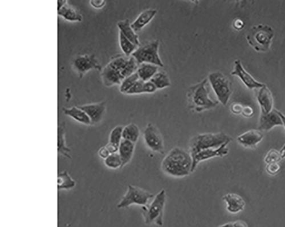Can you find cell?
<instances>
[{
	"mask_svg": "<svg viewBox=\"0 0 285 227\" xmlns=\"http://www.w3.org/2000/svg\"><path fill=\"white\" fill-rule=\"evenodd\" d=\"M192 157L183 149L175 147L168 153L162 162V170L167 175L176 178L188 176L192 173Z\"/></svg>",
	"mask_w": 285,
	"mask_h": 227,
	"instance_id": "6da1fadb",
	"label": "cell"
},
{
	"mask_svg": "<svg viewBox=\"0 0 285 227\" xmlns=\"http://www.w3.org/2000/svg\"><path fill=\"white\" fill-rule=\"evenodd\" d=\"M207 79L189 87L187 100L190 109L200 113L216 107L218 101L212 100L207 87Z\"/></svg>",
	"mask_w": 285,
	"mask_h": 227,
	"instance_id": "7a4b0ae2",
	"label": "cell"
},
{
	"mask_svg": "<svg viewBox=\"0 0 285 227\" xmlns=\"http://www.w3.org/2000/svg\"><path fill=\"white\" fill-rule=\"evenodd\" d=\"M233 141L224 133L201 134L193 137L189 142L190 154L193 157L200 151L209 148H218Z\"/></svg>",
	"mask_w": 285,
	"mask_h": 227,
	"instance_id": "3957f363",
	"label": "cell"
},
{
	"mask_svg": "<svg viewBox=\"0 0 285 227\" xmlns=\"http://www.w3.org/2000/svg\"><path fill=\"white\" fill-rule=\"evenodd\" d=\"M275 31L270 26L258 24L250 28L247 35L248 44L258 53H266L271 47Z\"/></svg>",
	"mask_w": 285,
	"mask_h": 227,
	"instance_id": "277c9868",
	"label": "cell"
},
{
	"mask_svg": "<svg viewBox=\"0 0 285 227\" xmlns=\"http://www.w3.org/2000/svg\"><path fill=\"white\" fill-rule=\"evenodd\" d=\"M167 195L165 190H162L153 198L152 202L148 206H142L141 211L146 225L154 223L160 227L163 226L164 207Z\"/></svg>",
	"mask_w": 285,
	"mask_h": 227,
	"instance_id": "5b68a950",
	"label": "cell"
},
{
	"mask_svg": "<svg viewBox=\"0 0 285 227\" xmlns=\"http://www.w3.org/2000/svg\"><path fill=\"white\" fill-rule=\"evenodd\" d=\"M159 45L158 40L152 41L137 48L131 56L137 61L138 65L148 63L163 67L164 64L159 55Z\"/></svg>",
	"mask_w": 285,
	"mask_h": 227,
	"instance_id": "8992f818",
	"label": "cell"
},
{
	"mask_svg": "<svg viewBox=\"0 0 285 227\" xmlns=\"http://www.w3.org/2000/svg\"><path fill=\"white\" fill-rule=\"evenodd\" d=\"M154 198L153 194L139 187L129 185L128 186L127 192L119 203L117 204L118 208L129 207L133 204L139 206H147L148 201Z\"/></svg>",
	"mask_w": 285,
	"mask_h": 227,
	"instance_id": "52a82bcc",
	"label": "cell"
},
{
	"mask_svg": "<svg viewBox=\"0 0 285 227\" xmlns=\"http://www.w3.org/2000/svg\"><path fill=\"white\" fill-rule=\"evenodd\" d=\"M208 79L218 100L224 106L227 105L232 94L231 85L229 80L220 72L210 73Z\"/></svg>",
	"mask_w": 285,
	"mask_h": 227,
	"instance_id": "ba28073f",
	"label": "cell"
},
{
	"mask_svg": "<svg viewBox=\"0 0 285 227\" xmlns=\"http://www.w3.org/2000/svg\"><path fill=\"white\" fill-rule=\"evenodd\" d=\"M72 66L80 78H82L86 73L92 69H96L100 72L103 69L93 54H84L76 56L72 61Z\"/></svg>",
	"mask_w": 285,
	"mask_h": 227,
	"instance_id": "9c48e42d",
	"label": "cell"
},
{
	"mask_svg": "<svg viewBox=\"0 0 285 227\" xmlns=\"http://www.w3.org/2000/svg\"><path fill=\"white\" fill-rule=\"evenodd\" d=\"M143 138L145 145L152 151L164 154V145L162 135L153 124L148 123L146 126Z\"/></svg>",
	"mask_w": 285,
	"mask_h": 227,
	"instance_id": "30bf717a",
	"label": "cell"
},
{
	"mask_svg": "<svg viewBox=\"0 0 285 227\" xmlns=\"http://www.w3.org/2000/svg\"><path fill=\"white\" fill-rule=\"evenodd\" d=\"M229 144L222 145L218 148H209L197 153L192 157L193 164L192 172L195 170L198 165L204 161L214 158V157H222L227 155L229 153V149L227 145Z\"/></svg>",
	"mask_w": 285,
	"mask_h": 227,
	"instance_id": "8fae6325",
	"label": "cell"
},
{
	"mask_svg": "<svg viewBox=\"0 0 285 227\" xmlns=\"http://www.w3.org/2000/svg\"><path fill=\"white\" fill-rule=\"evenodd\" d=\"M231 75L236 76L242 81L248 89H260L264 86V84L259 83L255 80L249 73H248L243 67L240 60H236L234 65L233 70Z\"/></svg>",
	"mask_w": 285,
	"mask_h": 227,
	"instance_id": "7c38bea8",
	"label": "cell"
},
{
	"mask_svg": "<svg viewBox=\"0 0 285 227\" xmlns=\"http://www.w3.org/2000/svg\"><path fill=\"white\" fill-rule=\"evenodd\" d=\"M89 116L91 124H96L100 123L104 118L106 112L105 102H100L98 103L86 104L78 106Z\"/></svg>",
	"mask_w": 285,
	"mask_h": 227,
	"instance_id": "4fadbf2b",
	"label": "cell"
},
{
	"mask_svg": "<svg viewBox=\"0 0 285 227\" xmlns=\"http://www.w3.org/2000/svg\"><path fill=\"white\" fill-rule=\"evenodd\" d=\"M280 126H283V124L276 110H273L268 114H261L259 121V130L269 131L274 127Z\"/></svg>",
	"mask_w": 285,
	"mask_h": 227,
	"instance_id": "5bb4252c",
	"label": "cell"
},
{
	"mask_svg": "<svg viewBox=\"0 0 285 227\" xmlns=\"http://www.w3.org/2000/svg\"><path fill=\"white\" fill-rule=\"evenodd\" d=\"M263 138L264 134L260 130H251L240 135L237 140L245 148H254L256 147Z\"/></svg>",
	"mask_w": 285,
	"mask_h": 227,
	"instance_id": "9a60e30c",
	"label": "cell"
},
{
	"mask_svg": "<svg viewBox=\"0 0 285 227\" xmlns=\"http://www.w3.org/2000/svg\"><path fill=\"white\" fill-rule=\"evenodd\" d=\"M222 200L226 203V210L231 214L239 213L246 206V202L239 195L228 193L223 196Z\"/></svg>",
	"mask_w": 285,
	"mask_h": 227,
	"instance_id": "2e32d148",
	"label": "cell"
},
{
	"mask_svg": "<svg viewBox=\"0 0 285 227\" xmlns=\"http://www.w3.org/2000/svg\"><path fill=\"white\" fill-rule=\"evenodd\" d=\"M257 100L261 114H268L273 111L274 101L272 93L266 85L259 89Z\"/></svg>",
	"mask_w": 285,
	"mask_h": 227,
	"instance_id": "e0dca14e",
	"label": "cell"
},
{
	"mask_svg": "<svg viewBox=\"0 0 285 227\" xmlns=\"http://www.w3.org/2000/svg\"><path fill=\"white\" fill-rule=\"evenodd\" d=\"M155 9H147L142 12L132 24L131 28L136 33L141 31L146 25H148L153 19L157 14Z\"/></svg>",
	"mask_w": 285,
	"mask_h": 227,
	"instance_id": "ac0fdd59",
	"label": "cell"
},
{
	"mask_svg": "<svg viewBox=\"0 0 285 227\" xmlns=\"http://www.w3.org/2000/svg\"><path fill=\"white\" fill-rule=\"evenodd\" d=\"M135 144L130 141L123 139L121 142H120L118 153L122 160V168L125 167L132 159L135 151Z\"/></svg>",
	"mask_w": 285,
	"mask_h": 227,
	"instance_id": "d6986e66",
	"label": "cell"
},
{
	"mask_svg": "<svg viewBox=\"0 0 285 227\" xmlns=\"http://www.w3.org/2000/svg\"><path fill=\"white\" fill-rule=\"evenodd\" d=\"M63 111L64 114L70 116L76 122L85 124V125H91V124L89 116L79 106H72L70 108H64Z\"/></svg>",
	"mask_w": 285,
	"mask_h": 227,
	"instance_id": "ffe728a7",
	"label": "cell"
},
{
	"mask_svg": "<svg viewBox=\"0 0 285 227\" xmlns=\"http://www.w3.org/2000/svg\"><path fill=\"white\" fill-rule=\"evenodd\" d=\"M65 124L62 123L58 126V152L60 155H63L68 159H71L69 154L71 152V149L67 145L65 137Z\"/></svg>",
	"mask_w": 285,
	"mask_h": 227,
	"instance_id": "44dd1931",
	"label": "cell"
},
{
	"mask_svg": "<svg viewBox=\"0 0 285 227\" xmlns=\"http://www.w3.org/2000/svg\"><path fill=\"white\" fill-rule=\"evenodd\" d=\"M58 15L63 17L65 20L69 21H78L82 20V16L74 7L69 4L68 1L58 10Z\"/></svg>",
	"mask_w": 285,
	"mask_h": 227,
	"instance_id": "7402d4cb",
	"label": "cell"
},
{
	"mask_svg": "<svg viewBox=\"0 0 285 227\" xmlns=\"http://www.w3.org/2000/svg\"><path fill=\"white\" fill-rule=\"evenodd\" d=\"M117 26H118L119 32H122V34L125 35L127 39H129L131 42H133L134 45L137 46L140 45L138 35L137 34V33L134 31L133 28H131L129 20L120 21L117 24Z\"/></svg>",
	"mask_w": 285,
	"mask_h": 227,
	"instance_id": "603a6c76",
	"label": "cell"
},
{
	"mask_svg": "<svg viewBox=\"0 0 285 227\" xmlns=\"http://www.w3.org/2000/svg\"><path fill=\"white\" fill-rule=\"evenodd\" d=\"M158 71V66L142 63L139 65L137 73L139 78L144 82L150 81L153 76Z\"/></svg>",
	"mask_w": 285,
	"mask_h": 227,
	"instance_id": "cb8c5ba5",
	"label": "cell"
},
{
	"mask_svg": "<svg viewBox=\"0 0 285 227\" xmlns=\"http://www.w3.org/2000/svg\"><path fill=\"white\" fill-rule=\"evenodd\" d=\"M76 181L73 179L69 172L65 170L61 172L58 175V190H69L74 188Z\"/></svg>",
	"mask_w": 285,
	"mask_h": 227,
	"instance_id": "d4e9b609",
	"label": "cell"
},
{
	"mask_svg": "<svg viewBox=\"0 0 285 227\" xmlns=\"http://www.w3.org/2000/svg\"><path fill=\"white\" fill-rule=\"evenodd\" d=\"M140 136V130L137 124L130 123L123 127L122 137L124 140L130 141L135 144Z\"/></svg>",
	"mask_w": 285,
	"mask_h": 227,
	"instance_id": "484cf974",
	"label": "cell"
},
{
	"mask_svg": "<svg viewBox=\"0 0 285 227\" xmlns=\"http://www.w3.org/2000/svg\"><path fill=\"white\" fill-rule=\"evenodd\" d=\"M150 81L154 84L157 89H164L171 85L169 77L163 72H157Z\"/></svg>",
	"mask_w": 285,
	"mask_h": 227,
	"instance_id": "4316f807",
	"label": "cell"
},
{
	"mask_svg": "<svg viewBox=\"0 0 285 227\" xmlns=\"http://www.w3.org/2000/svg\"><path fill=\"white\" fill-rule=\"evenodd\" d=\"M119 45L123 53L126 55V57H129L131 55L132 56L134 51L137 49L138 46L134 45L120 32H119Z\"/></svg>",
	"mask_w": 285,
	"mask_h": 227,
	"instance_id": "83f0119b",
	"label": "cell"
},
{
	"mask_svg": "<svg viewBox=\"0 0 285 227\" xmlns=\"http://www.w3.org/2000/svg\"><path fill=\"white\" fill-rule=\"evenodd\" d=\"M140 79L137 72L133 73V75L127 77V78L124 79L122 83L120 84L119 87L120 92L126 94L127 91H129Z\"/></svg>",
	"mask_w": 285,
	"mask_h": 227,
	"instance_id": "f1b7e54d",
	"label": "cell"
},
{
	"mask_svg": "<svg viewBox=\"0 0 285 227\" xmlns=\"http://www.w3.org/2000/svg\"><path fill=\"white\" fill-rule=\"evenodd\" d=\"M105 166L109 169L117 170L122 168V162L118 152L112 153L104 161Z\"/></svg>",
	"mask_w": 285,
	"mask_h": 227,
	"instance_id": "f546056e",
	"label": "cell"
},
{
	"mask_svg": "<svg viewBox=\"0 0 285 227\" xmlns=\"http://www.w3.org/2000/svg\"><path fill=\"white\" fill-rule=\"evenodd\" d=\"M123 126H118L111 130L109 136V143L119 147L120 142L123 140Z\"/></svg>",
	"mask_w": 285,
	"mask_h": 227,
	"instance_id": "4dcf8cb0",
	"label": "cell"
},
{
	"mask_svg": "<svg viewBox=\"0 0 285 227\" xmlns=\"http://www.w3.org/2000/svg\"><path fill=\"white\" fill-rule=\"evenodd\" d=\"M281 160L282 158H281L280 152L275 149H270L266 155L264 159L266 164L279 163Z\"/></svg>",
	"mask_w": 285,
	"mask_h": 227,
	"instance_id": "1f68e13d",
	"label": "cell"
},
{
	"mask_svg": "<svg viewBox=\"0 0 285 227\" xmlns=\"http://www.w3.org/2000/svg\"><path fill=\"white\" fill-rule=\"evenodd\" d=\"M144 82L140 79L134 84V85L127 91L126 94L133 95L144 93Z\"/></svg>",
	"mask_w": 285,
	"mask_h": 227,
	"instance_id": "d6a6232c",
	"label": "cell"
},
{
	"mask_svg": "<svg viewBox=\"0 0 285 227\" xmlns=\"http://www.w3.org/2000/svg\"><path fill=\"white\" fill-rule=\"evenodd\" d=\"M266 170L269 174L275 175L281 170L280 164L279 163L268 164L266 167Z\"/></svg>",
	"mask_w": 285,
	"mask_h": 227,
	"instance_id": "836d02e7",
	"label": "cell"
},
{
	"mask_svg": "<svg viewBox=\"0 0 285 227\" xmlns=\"http://www.w3.org/2000/svg\"><path fill=\"white\" fill-rule=\"evenodd\" d=\"M144 93H153L157 90L156 87L151 81L144 82Z\"/></svg>",
	"mask_w": 285,
	"mask_h": 227,
	"instance_id": "e575fe53",
	"label": "cell"
},
{
	"mask_svg": "<svg viewBox=\"0 0 285 227\" xmlns=\"http://www.w3.org/2000/svg\"><path fill=\"white\" fill-rule=\"evenodd\" d=\"M244 106L239 103L233 104L231 105V112L236 115H239L242 114Z\"/></svg>",
	"mask_w": 285,
	"mask_h": 227,
	"instance_id": "d590c367",
	"label": "cell"
},
{
	"mask_svg": "<svg viewBox=\"0 0 285 227\" xmlns=\"http://www.w3.org/2000/svg\"><path fill=\"white\" fill-rule=\"evenodd\" d=\"M110 155V152H109L108 149L106 146H102V147L99 149L98 155L102 159L105 160Z\"/></svg>",
	"mask_w": 285,
	"mask_h": 227,
	"instance_id": "8d00e7d4",
	"label": "cell"
},
{
	"mask_svg": "<svg viewBox=\"0 0 285 227\" xmlns=\"http://www.w3.org/2000/svg\"><path fill=\"white\" fill-rule=\"evenodd\" d=\"M254 114V110L250 106H244L242 115L247 117V118H250Z\"/></svg>",
	"mask_w": 285,
	"mask_h": 227,
	"instance_id": "74e56055",
	"label": "cell"
},
{
	"mask_svg": "<svg viewBox=\"0 0 285 227\" xmlns=\"http://www.w3.org/2000/svg\"><path fill=\"white\" fill-rule=\"evenodd\" d=\"M90 3L94 8L100 9L105 6L106 1L104 0H91Z\"/></svg>",
	"mask_w": 285,
	"mask_h": 227,
	"instance_id": "f35d334b",
	"label": "cell"
},
{
	"mask_svg": "<svg viewBox=\"0 0 285 227\" xmlns=\"http://www.w3.org/2000/svg\"><path fill=\"white\" fill-rule=\"evenodd\" d=\"M244 24L243 21L241 20H236L234 22L233 27L234 28L237 29V30H241L244 27Z\"/></svg>",
	"mask_w": 285,
	"mask_h": 227,
	"instance_id": "ab89813d",
	"label": "cell"
},
{
	"mask_svg": "<svg viewBox=\"0 0 285 227\" xmlns=\"http://www.w3.org/2000/svg\"><path fill=\"white\" fill-rule=\"evenodd\" d=\"M233 224L235 227H248L247 223L243 221H241V220L233 222Z\"/></svg>",
	"mask_w": 285,
	"mask_h": 227,
	"instance_id": "60d3db41",
	"label": "cell"
},
{
	"mask_svg": "<svg viewBox=\"0 0 285 227\" xmlns=\"http://www.w3.org/2000/svg\"><path fill=\"white\" fill-rule=\"evenodd\" d=\"M67 2V0H59V1H58V10L61 9Z\"/></svg>",
	"mask_w": 285,
	"mask_h": 227,
	"instance_id": "b9f144b4",
	"label": "cell"
},
{
	"mask_svg": "<svg viewBox=\"0 0 285 227\" xmlns=\"http://www.w3.org/2000/svg\"><path fill=\"white\" fill-rule=\"evenodd\" d=\"M276 111L277 113L279 114V115H280L281 120H282L283 126H284L285 129V115L284 114H283L281 112L277 111V110H276Z\"/></svg>",
	"mask_w": 285,
	"mask_h": 227,
	"instance_id": "7bdbcfd3",
	"label": "cell"
},
{
	"mask_svg": "<svg viewBox=\"0 0 285 227\" xmlns=\"http://www.w3.org/2000/svg\"><path fill=\"white\" fill-rule=\"evenodd\" d=\"M280 153L281 158H282V159H284L285 157V143L283 146V148L280 150Z\"/></svg>",
	"mask_w": 285,
	"mask_h": 227,
	"instance_id": "ee69618b",
	"label": "cell"
},
{
	"mask_svg": "<svg viewBox=\"0 0 285 227\" xmlns=\"http://www.w3.org/2000/svg\"><path fill=\"white\" fill-rule=\"evenodd\" d=\"M217 227H235L233 226V222L225 223V224L218 226Z\"/></svg>",
	"mask_w": 285,
	"mask_h": 227,
	"instance_id": "f6af8a7d",
	"label": "cell"
}]
</instances>
